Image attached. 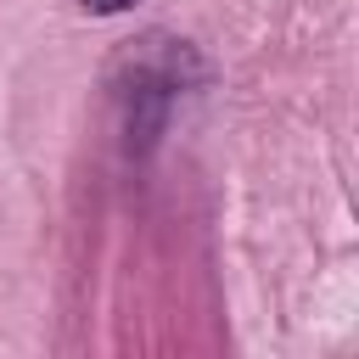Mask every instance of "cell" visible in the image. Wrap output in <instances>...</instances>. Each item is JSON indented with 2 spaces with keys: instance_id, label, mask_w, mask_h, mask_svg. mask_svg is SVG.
Wrapping results in <instances>:
<instances>
[{
  "instance_id": "obj_1",
  "label": "cell",
  "mask_w": 359,
  "mask_h": 359,
  "mask_svg": "<svg viewBox=\"0 0 359 359\" xmlns=\"http://www.w3.org/2000/svg\"><path fill=\"white\" fill-rule=\"evenodd\" d=\"M84 6H90V11H101V17H107V11H129V6H135V0H84Z\"/></svg>"
}]
</instances>
